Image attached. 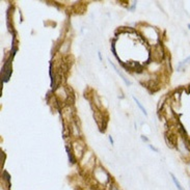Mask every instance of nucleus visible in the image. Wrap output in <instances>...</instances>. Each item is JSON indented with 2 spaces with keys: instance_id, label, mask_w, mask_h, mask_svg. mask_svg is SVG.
<instances>
[{
  "instance_id": "nucleus-13",
  "label": "nucleus",
  "mask_w": 190,
  "mask_h": 190,
  "mask_svg": "<svg viewBox=\"0 0 190 190\" xmlns=\"http://www.w3.org/2000/svg\"><path fill=\"white\" fill-rule=\"evenodd\" d=\"M149 147L151 150H153V151H155V152H158V149H157V147H153L152 144H149Z\"/></svg>"
},
{
  "instance_id": "nucleus-2",
  "label": "nucleus",
  "mask_w": 190,
  "mask_h": 190,
  "mask_svg": "<svg viewBox=\"0 0 190 190\" xmlns=\"http://www.w3.org/2000/svg\"><path fill=\"white\" fill-rule=\"evenodd\" d=\"M72 149H73V152H74L75 156H76L77 160H80L82 157L84 156V154H85L86 152V144H84L82 140H79V139H76L75 141L72 142Z\"/></svg>"
},
{
  "instance_id": "nucleus-8",
  "label": "nucleus",
  "mask_w": 190,
  "mask_h": 190,
  "mask_svg": "<svg viewBox=\"0 0 190 190\" xmlns=\"http://www.w3.org/2000/svg\"><path fill=\"white\" fill-rule=\"evenodd\" d=\"M110 63H111V65H112V67H113V69L116 70V72L118 73V74L119 75V76H121V78L123 79V81L125 82V84H126V85H131V82L129 81L128 79L126 78V76H125V75H124L123 73H122L121 71H119V70H118V69H116V65H114L113 63H112L111 62H110Z\"/></svg>"
},
{
  "instance_id": "nucleus-4",
  "label": "nucleus",
  "mask_w": 190,
  "mask_h": 190,
  "mask_svg": "<svg viewBox=\"0 0 190 190\" xmlns=\"http://www.w3.org/2000/svg\"><path fill=\"white\" fill-rule=\"evenodd\" d=\"M65 91L67 95V100H65V105L68 106H73L76 101V96H75V91L73 90V88L69 85L65 86Z\"/></svg>"
},
{
  "instance_id": "nucleus-14",
  "label": "nucleus",
  "mask_w": 190,
  "mask_h": 190,
  "mask_svg": "<svg viewBox=\"0 0 190 190\" xmlns=\"http://www.w3.org/2000/svg\"><path fill=\"white\" fill-rule=\"evenodd\" d=\"M141 139L144 140V141H145V142H149V139H147V137H145L144 135H141Z\"/></svg>"
},
{
  "instance_id": "nucleus-6",
  "label": "nucleus",
  "mask_w": 190,
  "mask_h": 190,
  "mask_svg": "<svg viewBox=\"0 0 190 190\" xmlns=\"http://www.w3.org/2000/svg\"><path fill=\"white\" fill-rule=\"evenodd\" d=\"M190 63V55L188 56V57H186L184 60H182L181 62L178 63V67H177V71L179 72H183L185 69H186V67Z\"/></svg>"
},
{
  "instance_id": "nucleus-11",
  "label": "nucleus",
  "mask_w": 190,
  "mask_h": 190,
  "mask_svg": "<svg viewBox=\"0 0 190 190\" xmlns=\"http://www.w3.org/2000/svg\"><path fill=\"white\" fill-rule=\"evenodd\" d=\"M133 100L135 101V103H136V104H137V106L139 107V109L141 110V112H142V113H144V116H147V110H145V108H144V106H142V105H141V103H140L139 101H138L137 99H136L135 97H133Z\"/></svg>"
},
{
  "instance_id": "nucleus-5",
  "label": "nucleus",
  "mask_w": 190,
  "mask_h": 190,
  "mask_svg": "<svg viewBox=\"0 0 190 190\" xmlns=\"http://www.w3.org/2000/svg\"><path fill=\"white\" fill-rule=\"evenodd\" d=\"M65 150H67V153H68V158H69V162L71 164H75L77 162V158L76 156H75L74 152H73V149H72V145L70 144V147H69V144L65 147Z\"/></svg>"
},
{
  "instance_id": "nucleus-15",
  "label": "nucleus",
  "mask_w": 190,
  "mask_h": 190,
  "mask_svg": "<svg viewBox=\"0 0 190 190\" xmlns=\"http://www.w3.org/2000/svg\"><path fill=\"white\" fill-rule=\"evenodd\" d=\"M109 141H110V144H114V141H113V138H112L111 136H109Z\"/></svg>"
},
{
  "instance_id": "nucleus-9",
  "label": "nucleus",
  "mask_w": 190,
  "mask_h": 190,
  "mask_svg": "<svg viewBox=\"0 0 190 190\" xmlns=\"http://www.w3.org/2000/svg\"><path fill=\"white\" fill-rule=\"evenodd\" d=\"M169 175H170V177H172V180H173V184L176 185V187H177V189L178 190H185L184 187H183L182 185H181V183L179 182V180H178L177 178L175 177V175H173V173H170Z\"/></svg>"
},
{
  "instance_id": "nucleus-1",
  "label": "nucleus",
  "mask_w": 190,
  "mask_h": 190,
  "mask_svg": "<svg viewBox=\"0 0 190 190\" xmlns=\"http://www.w3.org/2000/svg\"><path fill=\"white\" fill-rule=\"evenodd\" d=\"M164 139L170 149H178V134L173 128H166V131L164 132Z\"/></svg>"
},
{
  "instance_id": "nucleus-12",
  "label": "nucleus",
  "mask_w": 190,
  "mask_h": 190,
  "mask_svg": "<svg viewBox=\"0 0 190 190\" xmlns=\"http://www.w3.org/2000/svg\"><path fill=\"white\" fill-rule=\"evenodd\" d=\"M110 190H119V189L114 184H111L110 185Z\"/></svg>"
},
{
  "instance_id": "nucleus-7",
  "label": "nucleus",
  "mask_w": 190,
  "mask_h": 190,
  "mask_svg": "<svg viewBox=\"0 0 190 190\" xmlns=\"http://www.w3.org/2000/svg\"><path fill=\"white\" fill-rule=\"evenodd\" d=\"M70 44H71V42L69 41V40H67V41L62 42V45H60V51H62V53H68L70 50Z\"/></svg>"
},
{
  "instance_id": "nucleus-16",
  "label": "nucleus",
  "mask_w": 190,
  "mask_h": 190,
  "mask_svg": "<svg viewBox=\"0 0 190 190\" xmlns=\"http://www.w3.org/2000/svg\"><path fill=\"white\" fill-rule=\"evenodd\" d=\"M188 29L190 30V24H188Z\"/></svg>"
},
{
  "instance_id": "nucleus-10",
  "label": "nucleus",
  "mask_w": 190,
  "mask_h": 190,
  "mask_svg": "<svg viewBox=\"0 0 190 190\" xmlns=\"http://www.w3.org/2000/svg\"><path fill=\"white\" fill-rule=\"evenodd\" d=\"M2 179H3V182H5V184L8 185V187L9 188V187H11V176H9V173L6 172V170H3Z\"/></svg>"
},
{
  "instance_id": "nucleus-3",
  "label": "nucleus",
  "mask_w": 190,
  "mask_h": 190,
  "mask_svg": "<svg viewBox=\"0 0 190 190\" xmlns=\"http://www.w3.org/2000/svg\"><path fill=\"white\" fill-rule=\"evenodd\" d=\"M13 56H14V54H11V57H9L8 60L4 62L3 68H2V72H1L2 80L5 81V82L8 81L9 77H11V60H13Z\"/></svg>"
}]
</instances>
